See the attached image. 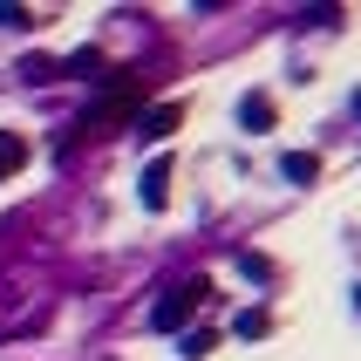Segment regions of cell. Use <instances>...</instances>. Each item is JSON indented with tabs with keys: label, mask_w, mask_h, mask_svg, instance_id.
<instances>
[{
	"label": "cell",
	"mask_w": 361,
	"mask_h": 361,
	"mask_svg": "<svg viewBox=\"0 0 361 361\" xmlns=\"http://www.w3.org/2000/svg\"><path fill=\"white\" fill-rule=\"evenodd\" d=\"M204 293H212L204 280H184V286H171V293H164V300L150 307V327H164V334H171V327H184L191 314H198V300H204Z\"/></svg>",
	"instance_id": "1"
},
{
	"label": "cell",
	"mask_w": 361,
	"mask_h": 361,
	"mask_svg": "<svg viewBox=\"0 0 361 361\" xmlns=\"http://www.w3.org/2000/svg\"><path fill=\"white\" fill-rule=\"evenodd\" d=\"M171 130H178V109H171V102H164V109H150V116H137V137H143V143H164Z\"/></svg>",
	"instance_id": "2"
},
{
	"label": "cell",
	"mask_w": 361,
	"mask_h": 361,
	"mask_svg": "<svg viewBox=\"0 0 361 361\" xmlns=\"http://www.w3.org/2000/svg\"><path fill=\"white\" fill-rule=\"evenodd\" d=\"M164 198H171V164H150V171H143V204L164 212Z\"/></svg>",
	"instance_id": "3"
},
{
	"label": "cell",
	"mask_w": 361,
	"mask_h": 361,
	"mask_svg": "<svg viewBox=\"0 0 361 361\" xmlns=\"http://www.w3.org/2000/svg\"><path fill=\"white\" fill-rule=\"evenodd\" d=\"M314 171H321L314 150H286V157H280V178H293V184H314Z\"/></svg>",
	"instance_id": "4"
},
{
	"label": "cell",
	"mask_w": 361,
	"mask_h": 361,
	"mask_svg": "<svg viewBox=\"0 0 361 361\" xmlns=\"http://www.w3.org/2000/svg\"><path fill=\"white\" fill-rule=\"evenodd\" d=\"M239 123H245V130H266V123H273V102H266V96H245L239 102Z\"/></svg>",
	"instance_id": "5"
},
{
	"label": "cell",
	"mask_w": 361,
	"mask_h": 361,
	"mask_svg": "<svg viewBox=\"0 0 361 361\" xmlns=\"http://www.w3.org/2000/svg\"><path fill=\"white\" fill-rule=\"evenodd\" d=\"M20 157H27V150H20V137H0V178H7Z\"/></svg>",
	"instance_id": "6"
},
{
	"label": "cell",
	"mask_w": 361,
	"mask_h": 361,
	"mask_svg": "<svg viewBox=\"0 0 361 361\" xmlns=\"http://www.w3.org/2000/svg\"><path fill=\"white\" fill-rule=\"evenodd\" d=\"M27 20H35L27 7H0V27H27Z\"/></svg>",
	"instance_id": "7"
}]
</instances>
